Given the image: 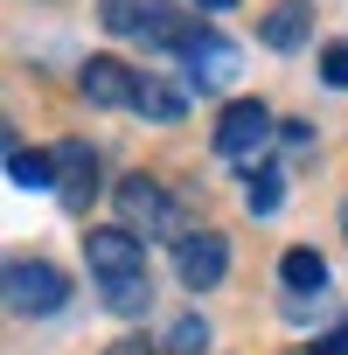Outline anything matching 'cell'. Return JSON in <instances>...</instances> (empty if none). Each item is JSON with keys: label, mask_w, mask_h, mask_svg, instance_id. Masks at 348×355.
<instances>
[{"label": "cell", "mask_w": 348, "mask_h": 355, "mask_svg": "<svg viewBox=\"0 0 348 355\" xmlns=\"http://www.w3.org/2000/svg\"><path fill=\"white\" fill-rule=\"evenodd\" d=\"M84 258H91V279H98V293H105L112 313H146L153 279H146V244L132 230H91Z\"/></svg>", "instance_id": "1"}, {"label": "cell", "mask_w": 348, "mask_h": 355, "mask_svg": "<svg viewBox=\"0 0 348 355\" xmlns=\"http://www.w3.org/2000/svg\"><path fill=\"white\" fill-rule=\"evenodd\" d=\"M119 230H132V237H182V209H174V196L160 182L132 174V182H119Z\"/></svg>", "instance_id": "2"}, {"label": "cell", "mask_w": 348, "mask_h": 355, "mask_svg": "<svg viewBox=\"0 0 348 355\" xmlns=\"http://www.w3.org/2000/svg\"><path fill=\"white\" fill-rule=\"evenodd\" d=\"M63 300H70V279L56 265H42V258L8 265V306L15 313H63Z\"/></svg>", "instance_id": "3"}, {"label": "cell", "mask_w": 348, "mask_h": 355, "mask_svg": "<svg viewBox=\"0 0 348 355\" xmlns=\"http://www.w3.org/2000/svg\"><path fill=\"white\" fill-rule=\"evenodd\" d=\"M174 56L189 63V84H195V91H223V84L237 77V63H244V56H237V42H223V35H216V28H202V21H195V35L174 49Z\"/></svg>", "instance_id": "4"}, {"label": "cell", "mask_w": 348, "mask_h": 355, "mask_svg": "<svg viewBox=\"0 0 348 355\" xmlns=\"http://www.w3.org/2000/svg\"><path fill=\"white\" fill-rule=\"evenodd\" d=\"M272 146V112L258 105V98H237L230 112H223V125H216V153L223 160H251L258 167V153Z\"/></svg>", "instance_id": "5"}, {"label": "cell", "mask_w": 348, "mask_h": 355, "mask_svg": "<svg viewBox=\"0 0 348 355\" xmlns=\"http://www.w3.org/2000/svg\"><path fill=\"white\" fill-rule=\"evenodd\" d=\"M174 272H182V286L209 293V286L230 272V244H223L216 230H195V237H182V244H174Z\"/></svg>", "instance_id": "6"}, {"label": "cell", "mask_w": 348, "mask_h": 355, "mask_svg": "<svg viewBox=\"0 0 348 355\" xmlns=\"http://www.w3.org/2000/svg\"><path fill=\"white\" fill-rule=\"evenodd\" d=\"M56 196H63V209H91V196H98V153L84 139L56 146Z\"/></svg>", "instance_id": "7"}, {"label": "cell", "mask_w": 348, "mask_h": 355, "mask_svg": "<svg viewBox=\"0 0 348 355\" xmlns=\"http://www.w3.org/2000/svg\"><path fill=\"white\" fill-rule=\"evenodd\" d=\"M77 91H84L91 105H139V77H132L119 56H91L84 77H77Z\"/></svg>", "instance_id": "8"}, {"label": "cell", "mask_w": 348, "mask_h": 355, "mask_svg": "<svg viewBox=\"0 0 348 355\" xmlns=\"http://www.w3.org/2000/svg\"><path fill=\"white\" fill-rule=\"evenodd\" d=\"M306 28H313L306 0H279V8L265 15V42H272V49H299V42H306Z\"/></svg>", "instance_id": "9"}, {"label": "cell", "mask_w": 348, "mask_h": 355, "mask_svg": "<svg viewBox=\"0 0 348 355\" xmlns=\"http://www.w3.org/2000/svg\"><path fill=\"white\" fill-rule=\"evenodd\" d=\"M8 174L21 189H49L56 182V153H28V146H8Z\"/></svg>", "instance_id": "10"}, {"label": "cell", "mask_w": 348, "mask_h": 355, "mask_svg": "<svg viewBox=\"0 0 348 355\" xmlns=\"http://www.w3.org/2000/svg\"><path fill=\"white\" fill-rule=\"evenodd\" d=\"M279 279H286L293 293H313V286H327V265H320V251H286Z\"/></svg>", "instance_id": "11"}, {"label": "cell", "mask_w": 348, "mask_h": 355, "mask_svg": "<svg viewBox=\"0 0 348 355\" xmlns=\"http://www.w3.org/2000/svg\"><path fill=\"white\" fill-rule=\"evenodd\" d=\"M279 182H286L279 167H251V182H244V202H251V216H272V209H279V196H286Z\"/></svg>", "instance_id": "12"}, {"label": "cell", "mask_w": 348, "mask_h": 355, "mask_svg": "<svg viewBox=\"0 0 348 355\" xmlns=\"http://www.w3.org/2000/svg\"><path fill=\"white\" fill-rule=\"evenodd\" d=\"M139 112L160 119V125H174V119H182V91H167L160 77H139Z\"/></svg>", "instance_id": "13"}, {"label": "cell", "mask_w": 348, "mask_h": 355, "mask_svg": "<svg viewBox=\"0 0 348 355\" xmlns=\"http://www.w3.org/2000/svg\"><path fill=\"white\" fill-rule=\"evenodd\" d=\"M167 348H174V355H202V348H209V327H202V320H174Z\"/></svg>", "instance_id": "14"}, {"label": "cell", "mask_w": 348, "mask_h": 355, "mask_svg": "<svg viewBox=\"0 0 348 355\" xmlns=\"http://www.w3.org/2000/svg\"><path fill=\"white\" fill-rule=\"evenodd\" d=\"M320 77H327L334 91H348V42H334V49L320 56Z\"/></svg>", "instance_id": "15"}, {"label": "cell", "mask_w": 348, "mask_h": 355, "mask_svg": "<svg viewBox=\"0 0 348 355\" xmlns=\"http://www.w3.org/2000/svg\"><path fill=\"white\" fill-rule=\"evenodd\" d=\"M313 355H348V320H341L334 334H320V341H313Z\"/></svg>", "instance_id": "16"}, {"label": "cell", "mask_w": 348, "mask_h": 355, "mask_svg": "<svg viewBox=\"0 0 348 355\" xmlns=\"http://www.w3.org/2000/svg\"><path fill=\"white\" fill-rule=\"evenodd\" d=\"M112 355H153V348H146V341H119Z\"/></svg>", "instance_id": "17"}, {"label": "cell", "mask_w": 348, "mask_h": 355, "mask_svg": "<svg viewBox=\"0 0 348 355\" xmlns=\"http://www.w3.org/2000/svg\"><path fill=\"white\" fill-rule=\"evenodd\" d=\"M202 8H216V15H230V8H237V0H202Z\"/></svg>", "instance_id": "18"}, {"label": "cell", "mask_w": 348, "mask_h": 355, "mask_svg": "<svg viewBox=\"0 0 348 355\" xmlns=\"http://www.w3.org/2000/svg\"><path fill=\"white\" fill-rule=\"evenodd\" d=\"M341 230H348V209H341Z\"/></svg>", "instance_id": "19"}]
</instances>
